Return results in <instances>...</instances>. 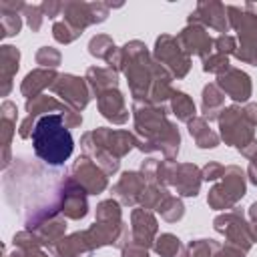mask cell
I'll return each mask as SVG.
<instances>
[{"label":"cell","mask_w":257,"mask_h":257,"mask_svg":"<svg viewBox=\"0 0 257 257\" xmlns=\"http://www.w3.org/2000/svg\"><path fill=\"white\" fill-rule=\"evenodd\" d=\"M30 137L34 155L50 169L64 167L74 151V139L58 112L38 116Z\"/></svg>","instance_id":"1"}]
</instances>
